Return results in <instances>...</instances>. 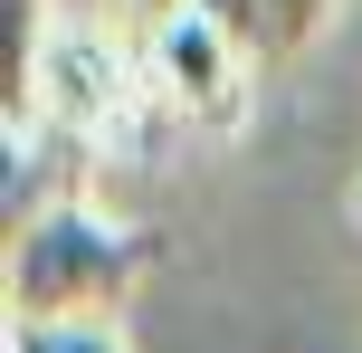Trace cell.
Masks as SVG:
<instances>
[{
  "label": "cell",
  "mask_w": 362,
  "mask_h": 353,
  "mask_svg": "<svg viewBox=\"0 0 362 353\" xmlns=\"http://www.w3.org/2000/svg\"><path fill=\"white\" fill-rule=\"evenodd\" d=\"M144 267H153V229L67 201L10 229V325H95L134 296Z\"/></svg>",
  "instance_id": "1"
},
{
  "label": "cell",
  "mask_w": 362,
  "mask_h": 353,
  "mask_svg": "<svg viewBox=\"0 0 362 353\" xmlns=\"http://www.w3.org/2000/svg\"><path fill=\"white\" fill-rule=\"evenodd\" d=\"M29 76H38V115L67 125V134H115L134 115V57L105 29H86V19H57L38 38Z\"/></svg>",
  "instance_id": "2"
},
{
  "label": "cell",
  "mask_w": 362,
  "mask_h": 353,
  "mask_svg": "<svg viewBox=\"0 0 362 353\" xmlns=\"http://www.w3.org/2000/svg\"><path fill=\"white\" fill-rule=\"evenodd\" d=\"M144 76H153L163 105L191 115V125H238V105H248V57H238L200 10L144 29Z\"/></svg>",
  "instance_id": "3"
},
{
  "label": "cell",
  "mask_w": 362,
  "mask_h": 353,
  "mask_svg": "<svg viewBox=\"0 0 362 353\" xmlns=\"http://www.w3.org/2000/svg\"><path fill=\"white\" fill-rule=\"evenodd\" d=\"M191 10L210 19L248 67H276V57H296V48L334 19V0H191Z\"/></svg>",
  "instance_id": "4"
},
{
  "label": "cell",
  "mask_w": 362,
  "mask_h": 353,
  "mask_svg": "<svg viewBox=\"0 0 362 353\" xmlns=\"http://www.w3.org/2000/svg\"><path fill=\"white\" fill-rule=\"evenodd\" d=\"M10 353H124L115 325H10Z\"/></svg>",
  "instance_id": "5"
},
{
  "label": "cell",
  "mask_w": 362,
  "mask_h": 353,
  "mask_svg": "<svg viewBox=\"0 0 362 353\" xmlns=\"http://www.w3.org/2000/svg\"><path fill=\"white\" fill-rule=\"evenodd\" d=\"M124 10L144 19V29H163V19H181V10H191V0H124Z\"/></svg>",
  "instance_id": "6"
}]
</instances>
